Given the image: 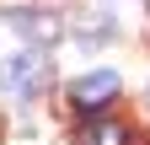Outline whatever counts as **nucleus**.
Listing matches in <instances>:
<instances>
[{
    "instance_id": "f257e3e1",
    "label": "nucleus",
    "mask_w": 150,
    "mask_h": 145,
    "mask_svg": "<svg viewBox=\"0 0 150 145\" xmlns=\"http://www.w3.org/2000/svg\"><path fill=\"white\" fill-rule=\"evenodd\" d=\"M43 86H48V59L38 48H27V54H16V59L0 65V92L6 97H38Z\"/></svg>"
},
{
    "instance_id": "f03ea898",
    "label": "nucleus",
    "mask_w": 150,
    "mask_h": 145,
    "mask_svg": "<svg viewBox=\"0 0 150 145\" xmlns=\"http://www.w3.org/2000/svg\"><path fill=\"white\" fill-rule=\"evenodd\" d=\"M112 97H118V75H112V70H91V75H81L70 86V102L81 107V113H97V107H107Z\"/></svg>"
},
{
    "instance_id": "7ed1b4c3",
    "label": "nucleus",
    "mask_w": 150,
    "mask_h": 145,
    "mask_svg": "<svg viewBox=\"0 0 150 145\" xmlns=\"http://www.w3.org/2000/svg\"><path fill=\"white\" fill-rule=\"evenodd\" d=\"M81 145H129V129L112 124V118H97V124L81 134Z\"/></svg>"
},
{
    "instance_id": "20e7f679",
    "label": "nucleus",
    "mask_w": 150,
    "mask_h": 145,
    "mask_svg": "<svg viewBox=\"0 0 150 145\" xmlns=\"http://www.w3.org/2000/svg\"><path fill=\"white\" fill-rule=\"evenodd\" d=\"M11 22H22V32H32V38H59V22L54 16H38V11H11Z\"/></svg>"
}]
</instances>
